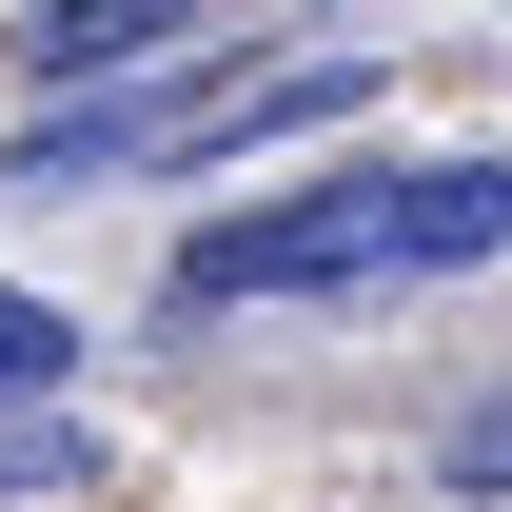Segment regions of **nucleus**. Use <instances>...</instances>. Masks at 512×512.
Wrapping results in <instances>:
<instances>
[{
	"label": "nucleus",
	"instance_id": "f257e3e1",
	"mask_svg": "<svg viewBox=\"0 0 512 512\" xmlns=\"http://www.w3.org/2000/svg\"><path fill=\"white\" fill-rule=\"evenodd\" d=\"M512 237V158H434V178H316L256 197L178 256V316H237V296H335V276H453V256Z\"/></svg>",
	"mask_w": 512,
	"mask_h": 512
},
{
	"label": "nucleus",
	"instance_id": "f03ea898",
	"mask_svg": "<svg viewBox=\"0 0 512 512\" xmlns=\"http://www.w3.org/2000/svg\"><path fill=\"white\" fill-rule=\"evenodd\" d=\"M178 40V0H79L60 40H40V79H99V60H158Z\"/></svg>",
	"mask_w": 512,
	"mask_h": 512
},
{
	"label": "nucleus",
	"instance_id": "7ed1b4c3",
	"mask_svg": "<svg viewBox=\"0 0 512 512\" xmlns=\"http://www.w3.org/2000/svg\"><path fill=\"white\" fill-rule=\"evenodd\" d=\"M79 375V316L60 296H20V276H0V394H60Z\"/></svg>",
	"mask_w": 512,
	"mask_h": 512
},
{
	"label": "nucleus",
	"instance_id": "20e7f679",
	"mask_svg": "<svg viewBox=\"0 0 512 512\" xmlns=\"http://www.w3.org/2000/svg\"><path fill=\"white\" fill-rule=\"evenodd\" d=\"M434 473H453L473 512H512V394H493V414H453V453H434Z\"/></svg>",
	"mask_w": 512,
	"mask_h": 512
}]
</instances>
